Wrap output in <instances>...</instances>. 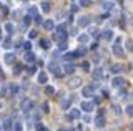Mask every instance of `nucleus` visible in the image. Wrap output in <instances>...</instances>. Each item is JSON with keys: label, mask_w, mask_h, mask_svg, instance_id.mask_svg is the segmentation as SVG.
<instances>
[{"label": "nucleus", "mask_w": 133, "mask_h": 131, "mask_svg": "<svg viewBox=\"0 0 133 131\" xmlns=\"http://www.w3.org/2000/svg\"><path fill=\"white\" fill-rule=\"evenodd\" d=\"M43 111H45V113L50 111V110H48V103H43Z\"/></svg>", "instance_id": "nucleus-46"}, {"label": "nucleus", "mask_w": 133, "mask_h": 131, "mask_svg": "<svg viewBox=\"0 0 133 131\" xmlns=\"http://www.w3.org/2000/svg\"><path fill=\"white\" fill-rule=\"evenodd\" d=\"M93 76H95V78H97V80H100V78H102V76H103L102 70H100V68H95V70H93Z\"/></svg>", "instance_id": "nucleus-23"}, {"label": "nucleus", "mask_w": 133, "mask_h": 131, "mask_svg": "<svg viewBox=\"0 0 133 131\" xmlns=\"http://www.w3.org/2000/svg\"><path fill=\"white\" fill-rule=\"evenodd\" d=\"M111 71H113V73H120V71H123V67H120V65H113V67H111Z\"/></svg>", "instance_id": "nucleus-28"}, {"label": "nucleus", "mask_w": 133, "mask_h": 131, "mask_svg": "<svg viewBox=\"0 0 133 131\" xmlns=\"http://www.w3.org/2000/svg\"><path fill=\"white\" fill-rule=\"evenodd\" d=\"M48 68L52 70V73H55L57 76H62V75H63V71H60L62 68H60V65H58V63H50Z\"/></svg>", "instance_id": "nucleus-6"}, {"label": "nucleus", "mask_w": 133, "mask_h": 131, "mask_svg": "<svg viewBox=\"0 0 133 131\" xmlns=\"http://www.w3.org/2000/svg\"><path fill=\"white\" fill-rule=\"evenodd\" d=\"M28 15H30V17H37V9H35V7H30V10H28Z\"/></svg>", "instance_id": "nucleus-35"}, {"label": "nucleus", "mask_w": 133, "mask_h": 131, "mask_svg": "<svg viewBox=\"0 0 133 131\" xmlns=\"http://www.w3.org/2000/svg\"><path fill=\"white\" fill-rule=\"evenodd\" d=\"M78 118H80V110L72 108V110H70V113H68V116H66V120L72 121V120H78Z\"/></svg>", "instance_id": "nucleus-7"}, {"label": "nucleus", "mask_w": 133, "mask_h": 131, "mask_svg": "<svg viewBox=\"0 0 133 131\" xmlns=\"http://www.w3.org/2000/svg\"><path fill=\"white\" fill-rule=\"evenodd\" d=\"M70 103H72V100H70V98L62 100V110H70Z\"/></svg>", "instance_id": "nucleus-19"}, {"label": "nucleus", "mask_w": 133, "mask_h": 131, "mask_svg": "<svg viewBox=\"0 0 133 131\" xmlns=\"http://www.w3.org/2000/svg\"><path fill=\"white\" fill-rule=\"evenodd\" d=\"M40 47L47 50V48H50V42H48L47 38H40Z\"/></svg>", "instance_id": "nucleus-22"}, {"label": "nucleus", "mask_w": 133, "mask_h": 131, "mask_svg": "<svg viewBox=\"0 0 133 131\" xmlns=\"http://www.w3.org/2000/svg\"><path fill=\"white\" fill-rule=\"evenodd\" d=\"M25 61H27V63H33V61H35V53L33 52H30V50H27V53H25Z\"/></svg>", "instance_id": "nucleus-13"}, {"label": "nucleus", "mask_w": 133, "mask_h": 131, "mask_svg": "<svg viewBox=\"0 0 133 131\" xmlns=\"http://www.w3.org/2000/svg\"><path fill=\"white\" fill-rule=\"evenodd\" d=\"M91 3V0H78V5L80 7H88Z\"/></svg>", "instance_id": "nucleus-31"}, {"label": "nucleus", "mask_w": 133, "mask_h": 131, "mask_svg": "<svg viewBox=\"0 0 133 131\" xmlns=\"http://www.w3.org/2000/svg\"><path fill=\"white\" fill-rule=\"evenodd\" d=\"M3 28H5V30L8 32V33H14V25H12L10 22H8V23H5V27H3Z\"/></svg>", "instance_id": "nucleus-32"}, {"label": "nucleus", "mask_w": 133, "mask_h": 131, "mask_svg": "<svg viewBox=\"0 0 133 131\" xmlns=\"http://www.w3.org/2000/svg\"><path fill=\"white\" fill-rule=\"evenodd\" d=\"M14 131H23V125H22L20 121H17L15 126H14Z\"/></svg>", "instance_id": "nucleus-29"}, {"label": "nucleus", "mask_w": 133, "mask_h": 131, "mask_svg": "<svg viewBox=\"0 0 133 131\" xmlns=\"http://www.w3.org/2000/svg\"><path fill=\"white\" fill-rule=\"evenodd\" d=\"M80 108L83 110V111H87V113H90V111H93V108H95V105H93V101H82V105H80Z\"/></svg>", "instance_id": "nucleus-5"}, {"label": "nucleus", "mask_w": 133, "mask_h": 131, "mask_svg": "<svg viewBox=\"0 0 133 131\" xmlns=\"http://www.w3.org/2000/svg\"><path fill=\"white\" fill-rule=\"evenodd\" d=\"M2 128L5 129V131H10V129H12V120H8V118H5V120H3V125H2Z\"/></svg>", "instance_id": "nucleus-18"}, {"label": "nucleus", "mask_w": 133, "mask_h": 131, "mask_svg": "<svg viewBox=\"0 0 133 131\" xmlns=\"http://www.w3.org/2000/svg\"><path fill=\"white\" fill-rule=\"evenodd\" d=\"M66 47H68V45H66V40L65 42H60V50H65Z\"/></svg>", "instance_id": "nucleus-42"}, {"label": "nucleus", "mask_w": 133, "mask_h": 131, "mask_svg": "<svg viewBox=\"0 0 133 131\" xmlns=\"http://www.w3.org/2000/svg\"><path fill=\"white\" fill-rule=\"evenodd\" d=\"M90 86H91V88H93V90H97V88L100 86V85H98V81H93V83H91V85H90Z\"/></svg>", "instance_id": "nucleus-45"}, {"label": "nucleus", "mask_w": 133, "mask_h": 131, "mask_svg": "<svg viewBox=\"0 0 133 131\" xmlns=\"http://www.w3.org/2000/svg\"><path fill=\"white\" fill-rule=\"evenodd\" d=\"M125 48H127V52H133V42H131V40H127Z\"/></svg>", "instance_id": "nucleus-25"}, {"label": "nucleus", "mask_w": 133, "mask_h": 131, "mask_svg": "<svg viewBox=\"0 0 133 131\" xmlns=\"http://www.w3.org/2000/svg\"><path fill=\"white\" fill-rule=\"evenodd\" d=\"M23 48H25V50H30V48H32V43L30 42H23Z\"/></svg>", "instance_id": "nucleus-41"}, {"label": "nucleus", "mask_w": 133, "mask_h": 131, "mask_svg": "<svg viewBox=\"0 0 133 131\" xmlns=\"http://www.w3.org/2000/svg\"><path fill=\"white\" fill-rule=\"evenodd\" d=\"M75 56H77V53L70 52V53H65V55H63V60H65V61H72Z\"/></svg>", "instance_id": "nucleus-20"}, {"label": "nucleus", "mask_w": 133, "mask_h": 131, "mask_svg": "<svg viewBox=\"0 0 133 131\" xmlns=\"http://www.w3.org/2000/svg\"><path fill=\"white\" fill-rule=\"evenodd\" d=\"M2 129H3V128H2V125H0V131H2Z\"/></svg>", "instance_id": "nucleus-49"}, {"label": "nucleus", "mask_w": 133, "mask_h": 131, "mask_svg": "<svg viewBox=\"0 0 133 131\" xmlns=\"http://www.w3.org/2000/svg\"><path fill=\"white\" fill-rule=\"evenodd\" d=\"M77 38H78V43H80V45H87L90 42V35L88 33H80Z\"/></svg>", "instance_id": "nucleus-9"}, {"label": "nucleus", "mask_w": 133, "mask_h": 131, "mask_svg": "<svg viewBox=\"0 0 133 131\" xmlns=\"http://www.w3.org/2000/svg\"><path fill=\"white\" fill-rule=\"evenodd\" d=\"M37 35H38V33H37V32H35V30H32V32H30V33H28V37H30V38H35V37H37Z\"/></svg>", "instance_id": "nucleus-43"}, {"label": "nucleus", "mask_w": 133, "mask_h": 131, "mask_svg": "<svg viewBox=\"0 0 133 131\" xmlns=\"http://www.w3.org/2000/svg\"><path fill=\"white\" fill-rule=\"evenodd\" d=\"M58 131H66V129H58Z\"/></svg>", "instance_id": "nucleus-50"}, {"label": "nucleus", "mask_w": 133, "mask_h": 131, "mask_svg": "<svg viewBox=\"0 0 133 131\" xmlns=\"http://www.w3.org/2000/svg\"><path fill=\"white\" fill-rule=\"evenodd\" d=\"M3 60H5L7 65H14L15 63V55L14 53H5V55H3Z\"/></svg>", "instance_id": "nucleus-11"}, {"label": "nucleus", "mask_w": 133, "mask_h": 131, "mask_svg": "<svg viewBox=\"0 0 133 131\" xmlns=\"http://www.w3.org/2000/svg\"><path fill=\"white\" fill-rule=\"evenodd\" d=\"M0 110H2V103H0Z\"/></svg>", "instance_id": "nucleus-51"}, {"label": "nucleus", "mask_w": 133, "mask_h": 131, "mask_svg": "<svg viewBox=\"0 0 133 131\" xmlns=\"http://www.w3.org/2000/svg\"><path fill=\"white\" fill-rule=\"evenodd\" d=\"M113 113L115 114H120V113H122V108H120V106H116V105H113Z\"/></svg>", "instance_id": "nucleus-40"}, {"label": "nucleus", "mask_w": 133, "mask_h": 131, "mask_svg": "<svg viewBox=\"0 0 133 131\" xmlns=\"http://www.w3.org/2000/svg\"><path fill=\"white\" fill-rule=\"evenodd\" d=\"M111 85H113L115 88H125V85H127V80L120 78V76H116V78L111 80Z\"/></svg>", "instance_id": "nucleus-4"}, {"label": "nucleus", "mask_w": 133, "mask_h": 131, "mask_svg": "<svg viewBox=\"0 0 133 131\" xmlns=\"http://www.w3.org/2000/svg\"><path fill=\"white\" fill-rule=\"evenodd\" d=\"M90 33H91V35H97V33H98L97 28H95V27H90Z\"/></svg>", "instance_id": "nucleus-44"}, {"label": "nucleus", "mask_w": 133, "mask_h": 131, "mask_svg": "<svg viewBox=\"0 0 133 131\" xmlns=\"http://www.w3.org/2000/svg\"><path fill=\"white\" fill-rule=\"evenodd\" d=\"M85 53H87L85 45H80V47H78V50H77V55H85Z\"/></svg>", "instance_id": "nucleus-26"}, {"label": "nucleus", "mask_w": 133, "mask_h": 131, "mask_svg": "<svg viewBox=\"0 0 133 131\" xmlns=\"http://www.w3.org/2000/svg\"><path fill=\"white\" fill-rule=\"evenodd\" d=\"M30 23H32V17H30V15H27V17L23 18V25H30Z\"/></svg>", "instance_id": "nucleus-37"}, {"label": "nucleus", "mask_w": 133, "mask_h": 131, "mask_svg": "<svg viewBox=\"0 0 133 131\" xmlns=\"http://www.w3.org/2000/svg\"><path fill=\"white\" fill-rule=\"evenodd\" d=\"M33 73H35V68L30 67V68H28V75H33Z\"/></svg>", "instance_id": "nucleus-47"}, {"label": "nucleus", "mask_w": 133, "mask_h": 131, "mask_svg": "<svg viewBox=\"0 0 133 131\" xmlns=\"http://www.w3.org/2000/svg\"><path fill=\"white\" fill-rule=\"evenodd\" d=\"M0 38H2V28H0Z\"/></svg>", "instance_id": "nucleus-48"}, {"label": "nucleus", "mask_w": 133, "mask_h": 131, "mask_svg": "<svg viewBox=\"0 0 133 131\" xmlns=\"http://www.w3.org/2000/svg\"><path fill=\"white\" fill-rule=\"evenodd\" d=\"M82 85V80L80 78H72L70 80V83H68V88L70 90H75V88H78Z\"/></svg>", "instance_id": "nucleus-10"}, {"label": "nucleus", "mask_w": 133, "mask_h": 131, "mask_svg": "<svg viewBox=\"0 0 133 131\" xmlns=\"http://www.w3.org/2000/svg\"><path fill=\"white\" fill-rule=\"evenodd\" d=\"M20 108H22V111H23V113L32 111V108H33V101H32V100H23V101H22V105H20Z\"/></svg>", "instance_id": "nucleus-3"}, {"label": "nucleus", "mask_w": 133, "mask_h": 131, "mask_svg": "<svg viewBox=\"0 0 133 131\" xmlns=\"http://www.w3.org/2000/svg\"><path fill=\"white\" fill-rule=\"evenodd\" d=\"M20 71H22V67H20V65H15V68H14V75H20Z\"/></svg>", "instance_id": "nucleus-38"}, {"label": "nucleus", "mask_w": 133, "mask_h": 131, "mask_svg": "<svg viewBox=\"0 0 133 131\" xmlns=\"http://www.w3.org/2000/svg\"><path fill=\"white\" fill-rule=\"evenodd\" d=\"M102 37H103L105 40H111V38H113V32H111V30H105V32L102 33Z\"/></svg>", "instance_id": "nucleus-21"}, {"label": "nucleus", "mask_w": 133, "mask_h": 131, "mask_svg": "<svg viewBox=\"0 0 133 131\" xmlns=\"http://www.w3.org/2000/svg\"><path fill=\"white\" fill-rule=\"evenodd\" d=\"M111 9H113V3H111V2H107V3H103V10H111Z\"/></svg>", "instance_id": "nucleus-33"}, {"label": "nucleus", "mask_w": 133, "mask_h": 131, "mask_svg": "<svg viewBox=\"0 0 133 131\" xmlns=\"http://www.w3.org/2000/svg\"><path fill=\"white\" fill-rule=\"evenodd\" d=\"M95 126H97V128H103V126H105V118H103V114H98V116L95 118Z\"/></svg>", "instance_id": "nucleus-12"}, {"label": "nucleus", "mask_w": 133, "mask_h": 131, "mask_svg": "<svg viewBox=\"0 0 133 131\" xmlns=\"http://www.w3.org/2000/svg\"><path fill=\"white\" fill-rule=\"evenodd\" d=\"M111 52H113V55H115V56H120V58H122V56L125 55V52H123V48H122V47H120V45H118V43H116V45H113V48H111Z\"/></svg>", "instance_id": "nucleus-8"}, {"label": "nucleus", "mask_w": 133, "mask_h": 131, "mask_svg": "<svg viewBox=\"0 0 133 131\" xmlns=\"http://www.w3.org/2000/svg\"><path fill=\"white\" fill-rule=\"evenodd\" d=\"M75 71V67L72 63H65V67H63V73H68V75H72V73Z\"/></svg>", "instance_id": "nucleus-17"}, {"label": "nucleus", "mask_w": 133, "mask_h": 131, "mask_svg": "<svg viewBox=\"0 0 133 131\" xmlns=\"http://www.w3.org/2000/svg\"><path fill=\"white\" fill-rule=\"evenodd\" d=\"M66 30H65V25L62 27H57L55 32H53V40H57V42H65L66 40Z\"/></svg>", "instance_id": "nucleus-1"}, {"label": "nucleus", "mask_w": 133, "mask_h": 131, "mask_svg": "<svg viewBox=\"0 0 133 131\" xmlns=\"http://www.w3.org/2000/svg\"><path fill=\"white\" fill-rule=\"evenodd\" d=\"M43 28H45V30H55V23H53V20H45V22H43Z\"/></svg>", "instance_id": "nucleus-15"}, {"label": "nucleus", "mask_w": 133, "mask_h": 131, "mask_svg": "<svg viewBox=\"0 0 133 131\" xmlns=\"http://www.w3.org/2000/svg\"><path fill=\"white\" fill-rule=\"evenodd\" d=\"M3 48H7V50H8V48H12V42H10V38H7L5 42H3Z\"/></svg>", "instance_id": "nucleus-36"}, {"label": "nucleus", "mask_w": 133, "mask_h": 131, "mask_svg": "<svg viewBox=\"0 0 133 131\" xmlns=\"http://www.w3.org/2000/svg\"><path fill=\"white\" fill-rule=\"evenodd\" d=\"M45 95H55V88L53 86H45Z\"/></svg>", "instance_id": "nucleus-24"}, {"label": "nucleus", "mask_w": 133, "mask_h": 131, "mask_svg": "<svg viewBox=\"0 0 133 131\" xmlns=\"http://www.w3.org/2000/svg\"><path fill=\"white\" fill-rule=\"evenodd\" d=\"M40 7H42V10H43L45 13H47V12H50V3H48V2H43Z\"/></svg>", "instance_id": "nucleus-27"}, {"label": "nucleus", "mask_w": 133, "mask_h": 131, "mask_svg": "<svg viewBox=\"0 0 133 131\" xmlns=\"http://www.w3.org/2000/svg\"><path fill=\"white\" fill-rule=\"evenodd\" d=\"M17 91H18V86H17V85H12V86H10V93H12V95H15Z\"/></svg>", "instance_id": "nucleus-39"}, {"label": "nucleus", "mask_w": 133, "mask_h": 131, "mask_svg": "<svg viewBox=\"0 0 133 131\" xmlns=\"http://www.w3.org/2000/svg\"><path fill=\"white\" fill-rule=\"evenodd\" d=\"M93 91H95V90L91 88V86H83L82 95H83V96H91V95H93Z\"/></svg>", "instance_id": "nucleus-16"}, {"label": "nucleus", "mask_w": 133, "mask_h": 131, "mask_svg": "<svg viewBox=\"0 0 133 131\" xmlns=\"http://www.w3.org/2000/svg\"><path fill=\"white\" fill-rule=\"evenodd\" d=\"M77 25L80 27V28H83V27H88V25H90V17H88V15H82V17H78V20H77Z\"/></svg>", "instance_id": "nucleus-2"}, {"label": "nucleus", "mask_w": 133, "mask_h": 131, "mask_svg": "<svg viewBox=\"0 0 133 131\" xmlns=\"http://www.w3.org/2000/svg\"><path fill=\"white\" fill-rule=\"evenodd\" d=\"M37 78H38V83L40 85H47V81H48V76H47V73H45V71H40Z\"/></svg>", "instance_id": "nucleus-14"}, {"label": "nucleus", "mask_w": 133, "mask_h": 131, "mask_svg": "<svg viewBox=\"0 0 133 131\" xmlns=\"http://www.w3.org/2000/svg\"><path fill=\"white\" fill-rule=\"evenodd\" d=\"M125 113H127L128 116H131V118H133V105H128V106H127V110H125Z\"/></svg>", "instance_id": "nucleus-30"}, {"label": "nucleus", "mask_w": 133, "mask_h": 131, "mask_svg": "<svg viewBox=\"0 0 133 131\" xmlns=\"http://www.w3.org/2000/svg\"><path fill=\"white\" fill-rule=\"evenodd\" d=\"M82 68L85 71H90V63H88V61H82Z\"/></svg>", "instance_id": "nucleus-34"}]
</instances>
